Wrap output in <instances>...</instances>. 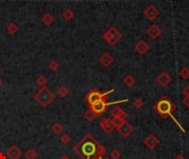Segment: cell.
<instances>
[{"instance_id": "1", "label": "cell", "mask_w": 189, "mask_h": 159, "mask_svg": "<svg viewBox=\"0 0 189 159\" xmlns=\"http://www.w3.org/2000/svg\"><path fill=\"white\" fill-rule=\"evenodd\" d=\"M97 141L91 135H87L85 137L74 147L76 154H79L84 159H95L96 157V149H97Z\"/></svg>"}, {"instance_id": "2", "label": "cell", "mask_w": 189, "mask_h": 159, "mask_svg": "<svg viewBox=\"0 0 189 159\" xmlns=\"http://www.w3.org/2000/svg\"><path fill=\"white\" fill-rule=\"evenodd\" d=\"M54 97H55V95H54L53 92L50 91V90L45 86L40 89L39 91L34 94V100L40 104L41 107H47V106H49L50 104L53 102Z\"/></svg>"}, {"instance_id": "3", "label": "cell", "mask_w": 189, "mask_h": 159, "mask_svg": "<svg viewBox=\"0 0 189 159\" xmlns=\"http://www.w3.org/2000/svg\"><path fill=\"white\" fill-rule=\"evenodd\" d=\"M154 110H156L157 112H158V114L163 117H167L168 115H171V116L173 117L171 110H174V105L171 104V102L166 97L160 100V101L154 106Z\"/></svg>"}, {"instance_id": "4", "label": "cell", "mask_w": 189, "mask_h": 159, "mask_svg": "<svg viewBox=\"0 0 189 159\" xmlns=\"http://www.w3.org/2000/svg\"><path fill=\"white\" fill-rule=\"evenodd\" d=\"M126 101H127V100H124V101H119V102H115V103H106V102H105V98H103V100H101V101H98V102H96V103L92 104L91 108H90V110H92V112H93L94 114L96 115V116H98V115L103 114V113L106 110L108 106L115 105V104H118V103H122V102H126Z\"/></svg>"}, {"instance_id": "5", "label": "cell", "mask_w": 189, "mask_h": 159, "mask_svg": "<svg viewBox=\"0 0 189 159\" xmlns=\"http://www.w3.org/2000/svg\"><path fill=\"white\" fill-rule=\"evenodd\" d=\"M111 92H113V90H111L110 92H106V93H100V92L96 91V90H93V91H91L87 95V103H89L90 106H91L92 104H94V103H96V102H98V101H101V100H103V98H105V96H108V94L111 93Z\"/></svg>"}, {"instance_id": "6", "label": "cell", "mask_w": 189, "mask_h": 159, "mask_svg": "<svg viewBox=\"0 0 189 159\" xmlns=\"http://www.w3.org/2000/svg\"><path fill=\"white\" fill-rule=\"evenodd\" d=\"M104 39L105 41H108L111 45H114L115 43H117V41L121 39V34H119L114 28H111L108 32H105Z\"/></svg>"}, {"instance_id": "7", "label": "cell", "mask_w": 189, "mask_h": 159, "mask_svg": "<svg viewBox=\"0 0 189 159\" xmlns=\"http://www.w3.org/2000/svg\"><path fill=\"white\" fill-rule=\"evenodd\" d=\"M100 126L106 134H111L115 128H116V127H115L114 122H113V119H111V118L102 119V121L100 122Z\"/></svg>"}, {"instance_id": "8", "label": "cell", "mask_w": 189, "mask_h": 159, "mask_svg": "<svg viewBox=\"0 0 189 159\" xmlns=\"http://www.w3.org/2000/svg\"><path fill=\"white\" fill-rule=\"evenodd\" d=\"M117 131H118V133L121 134V135L123 136L124 138H126V137H129V136L131 135L132 133H133L134 127L132 126L129 123H127L125 121V122H124L123 124L121 125V126L117 127Z\"/></svg>"}, {"instance_id": "9", "label": "cell", "mask_w": 189, "mask_h": 159, "mask_svg": "<svg viewBox=\"0 0 189 159\" xmlns=\"http://www.w3.org/2000/svg\"><path fill=\"white\" fill-rule=\"evenodd\" d=\"M144 144L150 148V149H155V148L160 144V141H159V139L154 135V134H150V135H148V137L144 141Z\"/></svg>"}, {"instance_id": "10", "label": "cell", "mask_w": 189, "mask_h": 159, "mask_svg": "<svg viewBox=\"0 0 189 159\" xmlns=\"http://www.w3.org/2000/svg\"><path fill=\"white\" fill-rule=\"evenodd\" d=\"M21 155H22V151L17 145H12L7 150V157L9 159H19L21 157Z\"/></svg>"}, {"instance_id": "11", "label": "cell", "mask_w": 189, "mask_h": 159, "mask_svg": "<svg viewBox=\"0 0 189 159\" xmlns=\"http://www.w3.org/2000/svg\"><path fill=\"white\" fill-rule=\"evenodd\" d=\"M111 115H112L113 118H117V119H125L126 116H127L125 110L119 107V106L113 107L112 110H111Z\"/></svg>"}, {"instance_id": "12", "label": "cell", "mask_w": 189, "mask_h": 159, "mask_svg": "<svg viewBox=\"0 0 189 159\" xmlns=\"http://www.w3.org/2000/svg\"><path fill=\"white\" fill-rule=\"evenodd\" d=\"M171 81V76L167 74V73H161L158 77H157V82L161 85V86H166L167 84H169Z\"/></svg>"}, {"instance_id": "13", "label": "cell", "mask_w": 189, "mask_h": 159, "mask_svg": "<svg viewBox=\"0 0 189 159\" xmlns=\"http://www.w3.org/2000/svg\"><path fill=\"white\" fill-rule=\"evenodd\" d=\"M100 63L102 64L103 66H105V68H106V66H110L111 64L113 63V58L108 53H104L100 58Z\"/></svg>"}, {"instance_id": "14", "label": "cell", "mask_w": 189, "mask_h": 159, "mask_svg": "<svg viewBox=\"0 0 189 159\" xmlns=\"http://www.w3.org/2000/svg\"><path fill=\"white\" fill-rule=\"evenodd\" d=\"M148 49H150V47L147 45V43L143 42V41H140V42L136 45V51H137L138 53H140V54L145 53V52H146Z\"/></svg>"}, {"instance_id": "15", "label": "cell", "mask_w": 189, "mask_h": 159, "mask_svg": "<svg viewBox=\"0 0 189 159\" xmlns=\"http://www.w3.org/2000/svg\"><path fill=\"white\" fill-rule=\"evenodd\" d=\"M51 131H52V133H54L55 135H60V134L63 131V126L60 124V123H54Z\"/></svg>"}, {"instance_id": "16", "label": "cell", "mask_w": 189, "mask_h": 159, "mask_svg": "<svg viewBox=\"0 0 189 159\" xmlns=\"http://www.w3.org/2000/svg\"><path fill=\"white\" fill-rule=\"evenodd\" d=\"M38 156V152L34 148H30L26 151V159H35Z\"/></svg>"}, {"instance_id": "17", "label": "cell", "mask_w": 189, "mask_h": 159, "mask_svg": "<svg viewBox=\"0 0 189 159\" xmlns=\"http://www.w3.org/2000/svg\"><path fill=\"white\" fill-rule=\"evenodd\" d=\"M123 82L126 86H132V85L135 84V79H134L133 75H127V76L124 77Z\"/></svg>"}, {"instance_id": "18", "label": "cell", "mask_w": 189, "mask_h": 159, "mask_svg": "<svg viewBox=\"0 0 189 159\" xmlns=\"http://www.w3.org/2000/svg\"><path fill=\"white\" fill-rule=\"evenodd\" d=\"M122 156L121 151H119L118 149H113L112 151L110 152V156H108V158L110 159H119Z\"/></svg>"}, {"instance_id": "19", "label": "cell", "mask_w": 189, "mask_h": 159, "mask_svg": "<svg viewBox=\"0 0 189 159\" xmlns=\"http://www.w3.org/2000/svg\"><path fill=\"white\" fill-rule=\"evenodd\" d=\"M69 94V90L66 89V86H60L58 89V95L61 96V97H66Z\"/></svg>"}, {"instance_id": "20", "label": "cell", "mask_w": 189, "mask_h": 159, "mask_svg": "<svg viewBox=\"0 0 189 159\" xmlns=\"http://www.w3.org/2000/svg\"><path fill=\"white\" fill-rule=\"evenodd\" d=\"M106 152V149L105 147L102 145V144H97V149H96V156L97 157H102L103 155H105Z\"/></svg>"}, {"instance_id": "21", "label": "cell", "mask_w": 189, "mask_h": 159, "mask_svg": "<svg viewBox=\"0 0 189 159\" xmlns=\"http://www.w3.org/2000/svg\"><path fill=\"white\" fill-rule=\"evenodd\" d=\"M60 141L63 144V145H68V144L71 141L70 135H69V134H63V135L60 137Z\"/></svg>"}, {"instance_id": "22", "label": "cell", "mask_w": 189, "mask_h": 159, "mask_svg": "<svg viewBox=\"0 0 189 159\" xmlns=\"http://www.w3.org/2000/svg\"><path fill=\"white\" fill-rule=\"evenodd\" d=\"M7 30H8V32H9V33L14 34V33L18 31V26H17V24H14V23H10V24H8Z\"/></svg>"}, {"instance_id": "23", "label": "cell", "mask_w": 189, "mask_h": 159, "mask_svg": "<svg viewBox=\"0 0 189 159\" xmlns=\"http://www.w3.org/2000/svg\"><path fill=\"white\" fill-rule=\"evenodd\" d=\"M42 21H43V23L45 24H51L52 22H53V17L51 16V14H45V17H43V19H42Z\"/></svg>"}, {"instance_id": "24", "label": "cell", "mask_w": 189, "mask_h": 159, "mask_svg": "<svg viewBox=\"0 0 189 159\" xmlns=\"http://www.w3.org/2000/svg\"><path fill=\"white\" fill-rule=\"evenodd\" d=\"M37 84L40 85L41 87H45V84H47V79L45 76H39L37 80Z\"/></svg>"}, {"instance_id": "25", "label": "cell", "mask_w": 189, "mask_h": 159, "mask_svg": "<svg viewBox=\"0 0 189 159\" xmlns=\"http://www.w3.org/2000/svg\"><path fill=\"white\" fill-rule=\"evenodd\" d=\"M95 117H96V115L94 114L92 110H89V112H87V114H85V119H87V121H89V122L93 121Z\"/></svg>"}, {"instance_id": "26", "label": "cell", "mask_w": 189, "mask_h": 159, "mask_svg": "<svg viewBox=\"0 0 189 159\" xmlns=\"http://www.w3.org/2000/svg\"><path fill=\"white\" fill-rule=\"evenodd\" d=\"M179 75H180V77H182V79H185V80L188 79V77H189V70H188V69H186V68H184L181 71H180Z\"/></svg>"}, {"instance_id": "27", "label": "cell", "mask_w": 189, "mask_h": 159, "mask_svg": "<svg viewBox=\"0 0 189 159\" xmlns=\"http://www.w3.org/2000/svg\"><path fill=\"white\" fill-rule=\"evenodd\" d=\"M73 12L71 11V10H66V11L63 12V18H66V20H71V19L73 18Z\"/></svg>"}, {"instance_id": "28", "label": "cell", "mask_w": 189, "mask_h": 159, "mask_svg": "<svg viewBox=\"0 0 189 159\" xmlns=\"http://www.w3.org/2000/svg\"><path fill=\"white\" fill-rule=\"evenodd\" d=\"M133 105H134V107H135V108L139 110V108L143 107V101L140 100V98H137V100H135V101H134Z\"/></svg>"}, {"instance_id": "29", "label": "cell", "mask_w": 189, "mask_h": 159, "mask_svg": "<svg viewBox=\"0 0 189 159\" xmlns=\"http://www.w3.org/2000/svg\"><path fill=\"white\" fill-rule=\"evenodd\" d=\"M49 69L51 71H56L59 69V64H58V62L56 61H52V62H50V64H49Z\"/></svg>"}, {"instance_id": "30", "label": "cell", "mask_w": 189, "mask_h": 159, "mask_svg": "<svg viewBox=\"0 0 189 159\" xmlns=\"http://www.w3.org/2000/svg\"><path fill=\"white\" fill-rule=\"evenodd\" d=\"M158 33H159V31L155 28V26H154V28H153L152 30H150V37H152V38H156L157 35H158Z\"/></svg>"}, {"instance_id": "31", "label": "cell", "mask_w": 189, "mask_h": 159, "mask_svg": "<svg viewBox=\"0 0 189 159\" xmlns=\"http://www.w3.org/2000/svg\"><path fill=\"white\" fill-rule=\"evenodd\" d=\"M182 103L186 107H189V96H185V98L182 100Z\"/></svg>"}, {"instance_id": "32", "label": "cell", "mask_w": 189, "mask_h": 159, "mask_svg": "<svg viewBox=\"0 0 189 159\" xmlns=\"http://www.w3.org/2000/svg\"><path fill=\"white\" fill-rule=\"evenodd\" d=\"M182 93L185 94V96H189V86L184 87V90H182Z\"/></svg>"}, {"instance_id": "33", "label": "cell", "mask_w": 189, "mask_h": 159, "mask_svg": "<svg viewBox=\"0 0 189 159\" xmlns=\"http://www.w3.org/2000/svg\"><path fill=\"white\" fill-rule=\"evenodd\" d=\"M0 159H7V156L3 152H0Z\"/></svg>"}, {"instance_id": "34", "label": "cell", "mask_w": 189, "mask_h": 159, "mask_svg": "<svg viewBox=\"0 0 189 159\" xmlns=\"http://www.w3.org/2000/svg\"><path fill=\"white\" fill-rule=\"evenodd\" d=\"M175 159H185L184 156H181V155H177V156L175 157Z\"/></svg>"}, {"instance_id": "35", "label": "cell", "mask_w": 189, "mask_h": 159, "mask_svg": "<svg viewBox=\"0 0 189 159\" xmlns=\"http://www.w3.org/2000/svg\"><path fill=\"white\" fill-rule=\"evenodd\" d=\"M95 159H102V157H96Z\"/></svg>"}, {"instance_id": "36", "label": "cell", "mask_w": 189, "mask_h": 159, "mask_svg": "<svg viewBox=\"0 0 189 159\" xmlns=\"http://www.w3.org/2000/svg\"><path fill=\"white\" fill-rule=\"evenodd\" d=\"M0 85H1V80H0Z\"/></svg>"}, {"instance_id": "37", "label": "cell", "mask_w": 189, "mask_h": 159, "mask_svg": "<svg viewBox=\"0 0 189 159\" xmlns=\"http://www.w3.org/2000/svg\"><path fill=\"white\" fill-rule=\"evenodd\" d=\"M0 69H1V66H0Z\"/></svg>"}]
</instances>
